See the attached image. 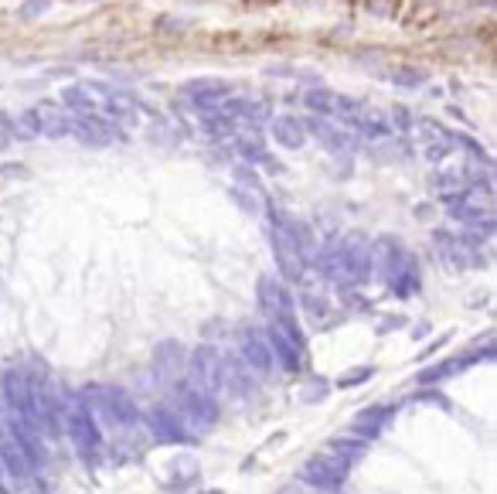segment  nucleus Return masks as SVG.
Segmentation results:
<instances>
[{"instance_id":"1","label":"nucleus","mask_w":497,"mask_h":494,"mask_svg":"<svg viewBox=\"0 0 497 494\" xmlns=\"http://www.w3.org/2000/svg\"><path fill=\"white\" fill-rule=\"evenodd\" d=\"M317 269L320 277L338 283V287H357L368 279V242L365 235H347L344 242H330L317 252Z\"/></svg>"},{"instance_id":"2","label":"nucleus","mask_w":497,"mask_h":494,"mask_svg":"<svg viewBox=\"0 0 497 494\" xmlns=\"http://www.w3.org/2000/svg\"><path fill=\"white\" fill-rule=\"evenodd\" d=\"M85 406L93 409V416H99L103 423L116 426V430H130L140 423V406L130 399V392L123 386H113V382H93L78 392Z\"/></svg>"},{"instance_id":"3","label":"nucleus","mask_w":497,"mask_h":494,"mask_svg":"<svg viewBox=\"0 0 497 494\" xmlns=\"http://www.w3.org/2000/svg\"><path fill=\"white\" fill-rule=\"evenodd\" d=\"M259 310L269 321V327H276L280 334L300 344L307 351V338L300 331V321H296L293 310V294L286 290V283H280V277H259Z\"/></svg>"},{"instance_id":"4","label":"nucleus","mask_w":497,"mask_h":494,"mask_svg":"<svg viewBox=\"0 0 497 494\" xmlns=\"http://www.w3.org/2000/svg\"><path fill=\"white\" fill-rule=\"evenodd\" d=\"M62 419H65V436L72 440L75 453L85 463H99L103 457V433H99V423H95L93 409L85 406L82 396H68L62 406Z\"/></svg>"},{"instance_id":"5","label":"nucleus","mask_w":497,"mask_h":494,"mask_svg":"<svg viewBox=\"0 0 497 494\" xmlns=\"http://www.w3.org/2000/svg\"><path fill=\"white\" fill-rule=\"evenodd\" d=\"M263 208L269 212V239H273V256H276V266H280V277L286 283L303 279L307 252L296 242L293 229H290V218L283 215V212H276V208H269V205H263Z\"/></svg>"},{"instance_id":"6","label":"nucleus","mask_w":497,"mask_h":494,"mask_svg":"<svg viewBox=\"0 0 497 494\" xmlns=\"http://www.w3.org/2000/svg\"><path fill=\"white\" fill-rule=\"evenodd\" d=\"M0 392L4 402L11 409V416L28 423L34 430H41V419H38V406H34V388H31V375L21 369H7L0 375Z\"/></svg>"},{"instance_id":"7","label":"nucleus","mask_w":497,"mask_h":494,"mask_svg":"<svg viewBox=\"0 0 497 494\" xmlns=\"http://www.w3.org/2000/svg\"><path fill=\"white\" fill-rule=\"evenodd\" d=\"M177 416L184 419L187 430H211L218 423V416H221V406L215 402V396L211 392H204V388L198 386H181L177 388Z\"/></svg>"},{"instance_id":"8","label":"nucleus","mask_w":497,"mask_h":494,"mask_svg":"<svg viewBox=\"0 0 497 494\" xmlns=\"http://www.w3.org/2000/svg\"><path fill=\"white\" fill-rule=\"evenodd\" d=\"M347 474H351V460L338 457L334 450L313 453L310 460L303 463V470H300V478L307 480L310 488H317V491H338V488H344Z\"/></svg>"},{"instance_id":"9","label":"nucleus","mask_w":497,"mask_h":494,"mask_svg":"<svg viewBox=\"0 0 497 494\" xmlns=\"http://www.w3.org/2000/svg\"><path fill=\"white\" fill-rule=\"evenodd\" d=\"M239 358H242L256 375H263V379L273 375V369H276L273 344L266 338V331H259V327H242V331H239Z\"/></svg>"},{"instance_id":"10","label":"nucleus","mask_w":497,"mask_h":494,"mask_svg":"<svg viewBox=\"0 0 497 494\" xmlns=\"http://www.w3.org/2000/svg\"><path fill=\"white\" fill-rule=\"evenodd\" d=\"M187 375H191V386L218 396L221 392V355L211 344H198L187 358Z\"/></svg>"},{"instance_id":"11","label":"nucleus","mask_w":497,"mask_h":494,"mask_svg":"<svg viewBox=\"0 0 497 494\" xmlns=\"http://www.w3.org/2000/svg\"><path fill=\"white\" fill-rule=\"evenodd\" d=\"M303 106L310 109L313 116H327V120L347 123V120L357 113L361 103L351 99V96H344V93H334V89H310V93L303 96Z\"/></svg>"},{"instance_id":"12","label":"nucleus","mask_w":497,"mask_h":494,"mask_svg":"<svg viewBox=\"0 0 497 494\" xmlns=\"http://www.w3.org/2000/svg\"><path fill=\"white\" fill-rule=\"evenodd\" d=\"M487 358H494V348L487 344V348H477V351H466V355H456V358H446V361H439V365H429V369H422L416 375V382L419 386H436V382H443V379H453V375H460V371L474 369L477 361H487Z\"/></svg>"},{"instance_id":"13","label":"nucleus","mask_w":497,"mask_h":494,"mask_svg":"<svg viewBox=\"0 0 497 494\" xmlns=\"http://www.w3.org/2000/svg\"><path fill=\"white\" fill-rule=\"evenodd\" d=\"M143 419H147L150 433H154L160 443H191L194 440L191 430L184 426V419L177 416V409H171V406H154Z\"/></svg>"},{"instance_id":"14","label":"nucleus","mask_w":497,"mask_h":494,"mask_svg":"<svg viewBox=\"0 0 497 494\" xmlns=\"http://www.w3.org/2000/svg\"><path fill=\"white\" fill-rule=\"evenodd\" d=\"M395 413H399L395 402H375V406H365V409H357L355 413L351 433L365 436V440H375V436H382V430L395 419Z\"/></svg>"},{"instance_id":"15","label":"nucleus","mask_w":497,"mask_h":494,"mask_svg":"<svg viewBox=\"0 0 497 494\" xmlns=\"http://www.w3.org/2000/svg\"><path fill=\"white\" fill-rule=\"evenodd\" d=\"M34 116H38V126H41V137H51V140L72 137V113H68L62 103L41 99V103L34 106Z\"/></svg>"},{"instance_id":"16","label":"nucleus","mask_w":497,"mask_h":494,"mask_svg":"<svg viewBox=\"0 0 497 494\" xmlns=\"http://www.w3.org/2000/svg\"><path fill=\"white\" fill-rule=\"evenodd\" d=\"M385 287H389L395 297H412L419 290V263H416V256L412 252H405L395 259V266L389 269V277H385Z\"/></svg>"},{"instance_id":"17","label":"nucleus","mask_w":497,"mask_h":494,"mask_svg":"<svg viewBox=\"0 0 497 494\" xmlns=\"http://www.w3.org/2000/svg\"><path fill=\"white\" fill-rule=\"evenodd\" d=\"M307 133H313V137L324 143L330 154L338 157H351L355 154V140H351V133H344V130H338V126L330 123L327 116H313V120H307Z\"/></svg>"},{"instance_id":"18","label":"nucleus","mask_w":497,"mask_h":494,"mask_svg":"<svg viewBox=\"0 0 497 494\" xmlns=\"http://www.w3.org/2000/svg\"><path fill=\"white\" fill-rule=\"evenodd\" d=\"M347 126L355 130L357 137H365V140H389L392 133H395V126H392V120L385 116V113H378V109L372 106H357V113L347 120Z\"/></svg>"},{"instance_id":"19","label":"nucleus","mask_w":497,"mask_h":494,"mask_svg":"<svg viewBox=\"0 0 497 494\" xmlns=\"http://www.w3.org/2000/svg\"><path fill=\"white\" fill-rule=\"evenodd\" d=\"M7 433H11V440H14L17 447L28 453V460H31L34 470H41L45 460H48V450H45V440H41V430H34V426H28V423H21V419L11 416Z\"/></svg>"},{"instance_id":"20","label":"nucleus","mask_w":497,"mask_h":494,"mask_svg":"<svg viewBox=\"0 0 497 494\" xmlns=\"http://www.w3.org/2000/svg\"><path fill=\"white\" fill-rule=\"evenodd\" d=\"M433 249H436V256L450 266V269H466L470 259H477V249L464 246L456 235H450V232H443V229L433 232Z\"/></svg>"},{"instance_id":"21","label":"nucleus","mask_w":497,"mask_h":494,"mask_svg":"<svg viewBox=\"0 0 497 494\" xmlns=\"http://www.w3.org/2000/svg\"><path fill=\"white\" fill-rule=\"evenodd\" d=\"M0 470H4L7 478H14V480H28L34 474L28 453L11 440V433H0Z\"/></svg>"},{"instance_id":"22","label":"nucleus","mask_w":497,"mask_h":494,"mask_svg":"<svg viewBox=\"0 0 497 494\" xmlns=\"http://www.w3.org/2000/svg\"><path fill=\"white\" fill-rule=\"evenodd\" d=\"M269 133L273 140L280 143L283 150H300L303 143H307V126L303 120H296V116H273V123H269Z\"/></svg>"},{"instance_id":"23","label":"nucleus","mask_w":497,"mask_h":494,"mask_svg":"<svg viewBox=\"0 0 497 494\" xmlns=\"http://www.w3.org/2000/svg\"><path fill=\"white\" fill-rule=\"evenodd\" d=\"M154 371L164 379V382H177V379H181V371H184V351H181V344H177V341H164V344H157Z\"/></svg>"},{"instance_id":"24","label":"nucleus","mask_w":497,"mask_h":494,"mask_svg":"<svg viewBox=\"0 0 497 494\" xmlns=\"http://www.w3.org/2000/svg\"><path fill=\"white\" fill-rule=\"evenodd\" d=\"M266 338H269V344H273V358L280 361V369L300 371V365H303V355H307L300 344H293V341L286 338V334H280L276 327H266Z\"/></svg>"},{"instance_id":"25","label":"nucleus","mask_w":497,"mask_h":494,"mask_svg":"<svg viewBox=\"0 0 497 494\" xmlns=\"http://www.w3.org/2000/svg\"><path fill=\"white\" fill-rule=\"evenodd\" d=\"M181 93L194 103H218V99L232 96V86L225 78H191V82H184Z\"/></svg>"},{"instance_id":"26","label":"nucleus","mask_w":497,"mask_h":494,"mask_svg":"<svg viewBox=\"0 0 497 494\" xmlns=\"http://www.w3.org/2000/svg\"><path fill=\"white\" fill-rule=\"evenodd\" d=\"M327 450H334L338 457H344V460H361L365 453H368V440L365 436H357V433H347V436H338V440H330L327 443Z\"/></svg>"},{"instance_id":"27","label":"nucleus","mask_w":497,"mask_h":494,"mask_svg":"<svg viewBox=\"0 0 497 494\" xmlns=\"http://www.w3.org/2000/svg\"><path fill=\"white\" fill-rule=\"evenodd\" d=\"M11 137L17 140H34L41 137V126H38V116H34V109H24V113H17L11 116V130H7Z\"/></svg>"},{"instance_id":"28","label":"nucleus","mask_w":497,"mask_h":494,"mask_svg":"<svg viewBox=\"0 0 497 494\" xmlns=\"http://www.w3.org/2000/svg\"><path fill=\"white\" fill-rule=\"evenodd\" d=\"M229 195H232V201L235 205H239V208H242V212H246V215H259V212H263V191H248V187H239V185H232V191H229Z\"/></svg>"},{"instance_id":"29","label":"nucleus","mask_w":497,"mask_h":494,"mask_svg":"<svg viewBox=\"0 0 497 494\" xmlns=\"http://www.w3.org/2000/svg\"><path fill=\"white\" fill-rule=\"evenodd\" d=\"M392 86H395V89H422V86H426V72L412 68V65H399V68L392 72Z\"/></svg>"},{"instance_id":"30","label":"nucleus","mask_w":497,"mask_h":494,"mask_svg":"<svg viewBox=\"0 0 497 494\" xmlns=\"http://www.w3.org/2000/svg\"><path fill=\"white\" fill-rule=\"evenodd\" d=\"M375 375V365H361V369H351V371H344L341 379H338V388H355L361 386V382H368Z\"/></svg>"},{"instance_id":"31","label":"nucleus","mask_w":497,"mask_h":494,"mask_svg":"<svg viewBox=\"0 0 497 494\" xmlns=\"http://www.w3.org/2000/svg\"><path fill=\"white\" fill-rule=\"evenodd\" d=\"M235 185L248 187V191H263V185H259V177L252 174V168H235Z\"/></svg>"},{"instance_id":"32","label":"nucleus","mask_w":497,"mask_h":494,"mask_svg":"<svg viewBox=\"0 0 497 494\" xmlns=\"http://www.w3.org/2000/svg\"><path fill=\"white\" fill-rule=\"evenodd\" d=\"M48 7H51V0H24L21 4V17H38L45 14Z\"/></svg>"},{"instance_id":"33","label":"nucleus","mask_w":497,"mask_h":494,"mask_svg":"<svg viewBox=\"0 0 497 494\" xmlns=\"http://www.w3.org/2000/svg\"><path fill=\"white\" fill-rule=\"evenodd\" d=\"M412 402H436L439 409H450V399H446V396H439V392H416Z\"/></svg>"},{"instance_id":"34","label":"nucleus","mask_w":497,"mask_h":494,"mask_svg":"<svg viewBox=\"0 0 497 494\" xmlns=\"http://www.w3.org/2000/svg\"><path fill=\"white\" fill-rule=\"evenodd\" d=\"M7 147H11V137H7V133H4V130H0V154H4V150H7Z\"/></svg>"},{"instance_id":"35","label":"nucleus","mask_w":497,"mask_h":494,"mask_svg":"<svg viewBox=\"0 0 497 494\" xmlns=\"http://www.w3.org/2000/svg\"><path fill=\"white\" fill-rule=\"evenodd\" d=\"M0 474H4V470H0Z\"/></svg>"}]
</instances>
